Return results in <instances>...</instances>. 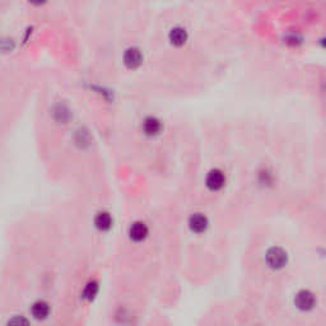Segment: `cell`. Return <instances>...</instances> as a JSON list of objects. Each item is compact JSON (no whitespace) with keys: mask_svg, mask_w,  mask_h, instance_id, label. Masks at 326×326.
Masks as SVG:
<instances>
[{"mask_svg":"<svg viewBox=\"0 0 326 326\" xmlns=\"http://www.w3.org/2000/svg\"><path fill=\"white\" fill-rule=\"evenodd\" d=\"M288 256L283 248L280 247H272L267 252V263L270 268L273 269H282L287 264Z\"/></svg>","mask_w":326,"mask_h":326,"instance_id":"6da1fadb","label":"cell"},{"mask_svg":"<svg viewBox=\"0 0 326 326\" xmlns=\"http://www.w3.org/2000/svg\"><path fill=\"white\" fill-rule=\"evenodd\" d=\"M29 314L33 320L45 321L51 314V306L45 299H37L29 306Z\"/></svg>","mask_w":326,"mask_h":326,"instance_id":"7a4b0ae2","label":"cell"},{"mask_svg":"<svg viewBox=\"0 0 326 326\" xmlns=\"http://www.w3.org/2000/svg\"><path fill=\"white\" fill-rule=\"evenodd\" d=\"M148 232H149V229H148L147 224L141 220H136L129 227V237L134 242L144 241L147 239Z\"/></svg>","mask_w":326,"mask_h":326,"instance_id":"3957f363","label":"cell"},{"mask_svg":"<svg viewBox=\"0 0 326 326\" xmlns=\"http://www.w3.org/2000/svg\"><path fill=\"white\" fill-rule=\"evenodd\" d=\"M295 303L299 310L308 311L314 308L315 296L310 291H299L295 297Z\"/></svg>","mask_w":326,"mask_h":326,"instance_id":"277c9868","label":"cell"},{"mask_svg":"<svg viewBox=\"0 0 326 326\" xmlns=\"http://www.w3.org/2000/svg\"><path fill=\"white\" fill-rule=\"evenodd\" d=\"M113 224V218L109 212L106 210H102V212H98L94 217V226L98 231L101 232H106V231H110L111 227Z\"/></svg>","mask_w":326,"mask_h":326,"instance_id":"5b68a950","label":"cell"},{"mask_svg":"<svg viewBox=\"0 0 326 326\" xmlns=\"http://www.w3.org/2000/svg\"><path fill=\"white\" fill-rule=\"evenodd\" d=\"M226 182V177L223 175L222 171L219 169H212L207 176V186L210 190H219L223 188Z\"/></svg>","mask_w":326,"mask_h":326,"instance_id":"8992f818","label":"cell"},{"mask_svg":"<svg viewBox=\"0 0 326 326\" xmlns=\"http://www.w3.org/2000/svg\"><path fill=\"white\" fill-rule=\"evenodd\" d=\"M141 60H143V55L136 47H130L124 54V63L126 64V66L133 68V69L140 65Z\"/></svg>","mask_w":326,"mask_h":326,"instance_id":"52a82bcc","label":"cell"},{"mask_svg":"<svg viewBox=\"0 0 326 326\" xmlns=\"http://www.w3.org/2000/svg\"><path fill=\"white\" fill-rule=\"evenodd\" d=\"M189 227L192 232L195 233H203L208 228V219L207 217L200 213L192 214L189 219Z\"/></svg>","mask_w":326,"mask_h":326,"instance_id":"ba28073f","label":"cell"},{"mask_svg":"<svg viewBox=\"0 0 326 326\" xmlns=\"http://www.w3.org/2000/svg\"><path fill=\"white\" fill-rule=\"evenodd\" d=\"M98 292H100V284L96 280H89L88 283H85L84 288L82 291V298L84 301L92 302L94 298L97 297Z\"/></svg>","mask_w":326,"mask_h":326,"instance_id":"9c48e42d","label":"cell"},{"mask_svg":"<svg viewBox=\"0 0 326 326\" xmlns=\"http://www.w3.org/2000/svg\"><path fill=\"white\" fill-rule=\"evenodd\" d=\"M188 40V33L184 28L181 27H176V28L171 29L169 32V41L172 42L176 46H181L185 44V41Z\"/></svg>","mask_w":326,"mask_h":326,"instance_id":"30bf717a","label":"cell"},{"mask_svg":"<svg viewBox=\"0 0 326 326\" xmlns=\"http://www.w3.org/2000/svg\"><path fill=\"white\" fill-rule=\"evenodd\" d=\"M143 130H144L145 134L148 135L157 134V133L161 130V122L158 121L156 117H148V119L144 120Z\"/></svg>","mask_w":326,"mask_h":326,"instance_id":"8fae6325","label":"cell"},{"mask_svg":"<svg viewBox=\"0 0 326 326\" xmlns=\"http://www.w3.org/2000/svg\"><path fill=\"white\" fill-rule=\"evenodd\" d=\"M5 326H31V321L23 315H14L6 320Z\"/></svg>","mask_w":326,"mask_h":326,"instance_id":"7c38bea8","label":"cell"}]
</instances>
